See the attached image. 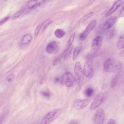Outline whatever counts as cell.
I'll return each mask as SVG.
<instances>
[{
  "instance_id": "29",
  "label": "cell",
  "mask_w": 124,
  "mask_h": 124,
  "mask_svg": "<svg viewBox=\"0 0 124 124\" xmlns=\"http://www.w3.org/2000/svg\"><path fill=\"white\" fill-rule=\"evenodd\" d=\"M71 50L72 49L70 48V49H69L68 51L65 54L64 56V60H65L69 55L71 52Z\"/></svg>"
},
{
  "instance_id": "1",
  "label": "cell",
  "mask_w": 124,
  "mask_h": 124,
  "mask_svg": "<svg viewBox=\"0 0 124 124\" xmlns=\"http://www.w3.org/2000/svg\"><path fill=\"white\" fill-rule=\"evenodd\" d=\"M122 64L119 61L111 58H108L104 61L103 70L107 72H115L120 69Z\"/></svg>"
},
{
  "instance_id": "36",
  "label": "cell",
  "mask_w": 124,
  "mask_h": 124,
  "mask_svg": "<svg viewBox=\"0 0 124 124\" xmlns=\"http://www.w3.org/2000/svg\"><path fill=\"white\" fill-rule=\"evenodd\" d=\"M122 78L123 82L124 83V72L122 75Z\"/></svg>"
},
{
  "instance_id": "22",
  "label": "cell",
  "mask_w": 124,
  "mask_h": 124,
  "mask_svg": "<svg viewBox=\"0 0 124 124\" xmlns=\"http://www.w3.org/2000/svg\"><path fill=\"white\" fill-rule=\"evenodd\" d=\"M38 1L36 0H30L27 2V6L30 8H33L37 4Z\"/></svg>"
},
{
  "instance_id": "23",
  "label": "cell",
  "mask_w": 124,
  "mask_h": 124,
  "mask_svg": "<svg viewBox=\"0 0 124 124\" xmlns=\"http://www.w3.org/2000/svg\"><path fill=\"white\" fill-rule=\"evenodd\" d=\"M93 13L92 12H91L82 17L80 20L79 21L82 22L84 21L91 17L93 15Z\"/></svg>"
},
{
  "instance_id": "7",
  "label": "cell",
  "mask_w": 124,
  "mask_h": 124,
  "mask_svg": "<svg viewBox=\"0 0 124 124\" xmlns=\"http://www.w3.org/2000/svg\"><path fill=\"white\" fill-rule=\"evenodd\" d=\"M105 113L101 108L98 109L96 112L93 119L94 124H102L104 122L105 118Z\"/></svg>"
},
{
  "instance_id": "24",
  "label": "cell",
  "mask_w": 124,
  "mask_h": 124,
  "mask_svg": "<svg viewBox=\"0 0 124 124\" xmlns=\"http://www.w3.org/2000/svg\"><path fill=\"white\" fill-rule=\"evenodd\" d=\"M14 78V75L12 74H10L8 75L6 78V80L8 82L12 81Z\"/></svg>"
},
{
  "instance_id": "35",
  "label": "cell",
  "mask_w": 124,
  "mask_h": 124,
  "mask_svg": "<svg viewBox=\"0 0 124 124\" xmlns=\"http://www.w3.org/2000/svg\"><path fill=\"white\" fill-rule=\"evenodd\" d=\"M46 0H42L38 4V6H40L44 3L46 2Z\"/></svg>"
},
{
  "instance_id": "13",
  "label": "cell",
  "mask_w": 124,
  "mask_h": 124,
  "mask_svg": "<svg viewBox=\"0 0 124 124\" xmlns=\"http://www.w3.org/2000/svg\"><path fill=\"white\" fill-rule=\"evenodd\" d=\"M122 1L120 0L116 1L113 5L109 11L106 14L105 17H107L114 13L122 3Z\"/></svg>"
},
{
  "instance_id": "18",
  "label": "cell",
  "mask_w": 124,
  "mask_h": 124,
  "mask_svg": "<svg viewBox=\"0 0 124 124\" xmlns=\"http://www.w3.org/2000/svg\"><path fill=\"white\" fill-rule=\"evenodd\" d=\"M32 36L30 34H26L23 36L22 39L21 43L23 44H26L29 43L31 40Z\"/></svg>"
},
{
  "instance_id": "9",
  "label": "cell",
  "mask_w": 124,
  "mask_h": 124,
  "mask_svg": "<svg viewBox=\"0 0 124 124\" xmlns=\"http://www.w3.org/2000/svg\"><path fill=\"white\" fill-rule=\"evenodd\" d=\"M97 24L95 20H93L88 24L84 31L80 35V39L82 40H85L91 31L95 28Z\"/></svg>"
},
{
  "instance_id": "6",
  "label": "cell",
  "mask_w": 124,
  "mask_h": 124,
  "mask_svg": "<svg viewBox=\"0 0 124 124\" xmlns=\"http://www.w3.org/2000/svg\"><path fill=\"white\" fill-rule=\"evenodd\" d=\"M90 101L91 99L89 98L83 99H76L73 101V106L76 109L80 110L85 108L89 104Z\"/></svg>"
},
{
  "instance_id": "28",
  "label": "cell",
  "mask_w": 124,
  "mask_h": 124,
  "mask_svg": "<svg viewBox=\"0 0 124 124\" xmlns=\"http://www.w3.org/2000/svg\"><path fill=\"white\" fill-rule=\"evenodd\" d=\"M42 24H41L39 25L37 28L35 32V34L36 35H37L39 32V31L42 26Z\"/></svg>"
},
{
  "instance_id": "33",
  "label": "cell",
  "mask_w": 124,
  "mask_h": 124,
  "mask_svg": "<svg viewBox=\"0 0 124 124\" xmlns=\"http://www.w3.org/2000/svg\"><path fill=\"white\" fill-rule=\"evenodd\" d=\"M119 16L121 17L124 16V7L120 11Z\"/></svg>"
},
{
  "instance_id": "17",
  "label": "cell",
  "mask_w": 124,
  "mask_h": 124,
  "mask_svg": "<svg viewBox=\"0 0 124 124\" xmlns=\"http://www.w3.org/2000/svg\"><path fill=\"white\" fill-rule=\"evenodd\" d=\"M82 48V46L81 45H79L76 46L73 52L72 59L73 60H75L79 55Z\"/></svg>"
},
{
  "instance_id": "14",
  "label": "cell",
  "mask_w": 124,
  "mask_h": 124,
  "mask_svg": "<svg viewBox=\"0 0 124 124\" xmlns=\"http://www.w3.org/2000/svg\"><path fill=\"white\" fill-rule=\"evenodd\" d=\"M117 20L116 17L110 18L105 23L102 27V29L106 30L110 28L115 23Z\"/></svg>"
},
{
  "instance_id": "20",
  "label": "cell",
  "mask_w": 124,
  "mask_h": 124,
  "mask_svg": "<svg viewBox=\"0 0 124 124\" xmlns=\"http://www.w3.org/2000/svg\"><path fill=\"white\" fill-rule=\"evenodd\" d=\"M115 33V30L112 29L106 32V36L107 38L108 39H111L114 36Z\"/></svg>"
},
{
  "instance_id": "34",
  "label": "cell",
  "mask_w": 124,
  "mask_h": 124,
  "mask_svg": "<svg viewBox=\"0 0 124 124\" xmlns=\"http://www.w3.org/2000/svg\"><path fill=\"white\" fill-rule=\"evenodd\" d=\"M43 94L44 96L46 97H49L50 96V94L48 93L44 92L43 93Z\"/></svg>"
},
{
  "instance_id": "21",
  "label": "cell",
  "mask_w": 124,
  "mask_h": 124,
  "mask_svg": "<svg viewBox=\"0 0 124 124\" xmlns=\"http://www.w3.org/2000/svg\"><path fill=\"white\" fill-rule=\"evenodd\" d=\"M93 92V89L91 88H88L85 90V93L87 97H90L92 96Z\"/></svg>"
},
{
  "instance_id": "10",
  "label": "cell",
  "mask_w": 124,
  "mask_h": 124,
  "mask_svg": "<svg viewBox=\"0 0 124 124\" xmlns=\"http://www.w3.org/2000/svg\"><path fill=\"white\" fill-rule=\"evenodd\" d=\"M60 46L59 43L53 41L49 43L47 45L46 50V52L50 54L57 53L59 50Z\"/></svg>"
},
{
  "instance_id": "26",
  "label": "cell",
  "mask_w": 124,
  "mask_h": 124,
  "mask_svg": "<svg viewBox=\"0 0 124 124\" xmlns=\"http://www.w3.org/2000/svg\"><path fill=\"white\" fill-rule=\"evenodd\" d=\"M9 16H7L1 19L0 21V24L1 25L7 21L9 19Z\"/></svg>"
},
{
  "instance_id": "15",
  "label": "cell",
  "mask_w": 124,
  "mask_h": 124,
  "mask_svg": "<svg viewBox=\"0 0 124 124\" xmlns=\"http://www.w3.org/2000/svg\"><path fill=\"white\" fill-rule=\"evenodd\" d=\"M75 36V33L74 32L70 36L67 43L66 48L62 54V55L64 54H66L70 49L71 46L74 41Z\"/></svg>"
},
{
  "instance_id": "32",
  "label": "cell",
  "mask_w": 124,
  "mask_h": 124,
  "mask_svg": "<svg viewBox=\"0 0 124 124\" xmlns=\"http://www.w3.org/2000/svg\"><path fill=\"white\" fill-rule=\"evenodd\" d=\"M119 56L121 57H124V49L123 50L118 54Z\"/></svg>"
},
{
  "instance_id": "11",
  "label": "cell",
  "mask_w": 124,
  "mask_h": 124,
  "mask_svg": "<svg viewBox=\"0 0 124 124\" xmlns=\"http://www.w3.org/2000/svg\"><path fill=\"white\" fill-rule=\"evenodd\" d=\"M74 80L75 78L73 74L70 72H66L62 76L60 83L62 85H64L68 81H74Z\"/></svg>"
},
{
  "instance_id": "5",
  "label": "cell",
  "mask_w": 124,
  "mask_h": 124,
  "mask_svg": "<svg viewBox=\"0 0 124 124\" xmlns=\"http://www.w3.org/2000/svg\"><path fill=\"white\" fill-rule=\"evenodd\" d=\"M108 93L104 92L99 94L94 99L90 106L91 110H94L98 108L106 99Z\"/></svg>"
},
{
  "instance_id": "39",
  "label": "cell",
  "mask_w": 124,
  "mask_h": 124,
  "mask_svg": "<svg viewBox=\"0 0 124 124\" xmlns=\"http://www.w3.org/2000/svg\"></svg>"
},
{
  "instance_id": "4",
  "label": "cell",
  "mask_w": 124,
  "mask_h": 124,
  "mask_svg": "<svg viewBox=\"0 0 124 124\" xmlns=\"http://www.w3.org/2000/svg\"><path fill=\"white\" fill-rule=\"evenodd\" d=\"M74 71L76 78L77 89L79 91L82 86L84 75L83 69L79 62L76 63L74 67Z\"/></svg>"
},
{
  "instance_id": "19",
  "label": "cell",
  "mask_w": 124,
  "mask_h": 124,
  "mask_svg": "<svg viewBox=\"0 0 124 124\" xmlns=\"http://www.w3.org/2000/svg\"><path fill=\"white\" fill-rule=\"evenodd\" d=\"M54 34L57 38H61L63 37L65 35V33L61 29H58L55 31Z\"/></svg>"
},
{
  "instance_id": "3",
  "label": "cell",
  "mask_w": 124,
  "mask_h": 124,
  "mask_svg": "<svg viewBox=\"0 0 124 124\" xmlns=\"http://www.w3.org/2000/svg\"><path fill=\"white\" fill-rule=\"evenodd\" d=\"M93 55L91 54L87 55L83 67L84 75L88 78H91L94 74L93 68Z\"/></svg>"
},
{
  "instance_id": "16",
  "label": "cell",
  "mask_w": 124,
  "mask_h": 124,
  "mask_svg": "<svg viewBox=\"0 0 124 124\" xmlns=\"http://www.w3.org/2000/svg\"><path fill=\"white\" fill-rule=\"evenodd\" d=\"M116 46L118 49H124V33L121 35L118 39Z\"/></svg>"
},
{
  "instance_id": "38",
  "label": "cell",
  "mask_w": 124,
  "mask_h": 124,
  "mask_svg": "<svg viewBox=\"0 0 124 124\" xmlns=\"http://www.w3.org/2000/svg\"><path fill=\"white\" fill-rule=\"evenodd\" d=\"M96 0H90V2H93L94 1H95Z\"/></svg>"
},
{
  "instance_id": "27",
  "label": "cell",
  "mask_w": 124,
  "mask_h": 124,
  "mask_svg": "<svg viewBox=\"0 0 124 124\" xmlns=\"http://www.w3.org/2000/svg\"><path fill=\"white\" fill-rule=\"evenodd\" d=\"M74 82L71 81H69L67 82L65 85L67 87H70L73 85Z\"/></svg>"
},
{
  "instance_id": "37",
  "label": "cell",
  "mask_w": 124,
  "mask_h": 124,
  "mask_svg": "<svg viewBox=\"0 0 124 124\" xmlns=\"http://www.w3.org/2000/svg\"><path fill=\"white\" fill-rule=\"evenodd\" d=\"M59 80V78H56L55 79V81L56 82H58Z\"/></svg>"
},
{
  "instance_id": "8",
  "label": "cell",
  "mask_w": 124,
  "mask_h": 124,
  "mask_svg": "<svg viewBox=\"0 0 124 124\" xmlns=\"http://www.w3.org/2000/svg\"><path fill=\"white\" fill-rule=\"evenodd\" d=\"M102 42V38L99 36H97L93 40L91 48L92 54L93 55L97 53L101 47Z\"/></svg>"
},
{
  "instance_id": "31",
  "label": "cell",
  "mask_w": 124,
  "mask_h": 124,
  "mask_svg": "<svg viewBox=\"0 0 124 124\" xmlns=\"http://www.w3.org/2000/svg\"><path fill=\"white\" fill-rule=\"evenodd\" d=\"M116 124V122L115 120L113 119H110L108 120L107 124Z\"/></svg>"
},
{
  "instance_id": "12",
  "label": "cell",
  "mask_w": 124,
  "mask_h": 124,
  "mask_svg": "<svg viewBox=\"0 0 124 124\" xmlns=\"http://www.w3.org/2000/svg\"><path fill=\"white\" fill-rule=\"evenodd\" d=\"M115 72L110 82V86L112 89L115 88L118 83L120 76V69Z\"/></svg>"
},
{
  "instance_id": "30",
  "label": "cell",
  "mask_w": 124,
  "mask_h": 124,
  "mask_svg": "<svg viewBox=\"0 0 124 124\" xmlns=\"http://www.w3.org/2000/svg\"><path fill=\"white\" fill-rule=\"evenodd\" d=\"M69 124H78V121L75 119H73L70 120L69 123Z\"/></svg>"
},
{
  "instance_id": "2",
  "label": "cell",
  "mask_w": 124,
  "mask_h": 124,
  "mask_svg": "<svg viewBox=\"0 0 124 124\" xmlns=\"http://www.w3.org/2000/svg\"><path fill=\"white\" fill-rule=\"evenodd\" d=\"M63 109L61 108L53 109L46 114L42 120L41 123L49 124L57 118L62 113Z\"/></svg>"
},
{
  "instance_id": "25",
  "label": "cell",
  "mask_w": 124,
  "mask_h": 124,
  "mask_svg": "<svg viewBox=\"0 0 124 124\" xmlns=\"http://www.w3.org/2000/svg\"><path fill=\"white\" fill-rule=\"evenodd\" d=\"M22 12L21 10H20L15 13L13 17V18L16 19L18 18Z\"/></svg>"
}]
</instances>
